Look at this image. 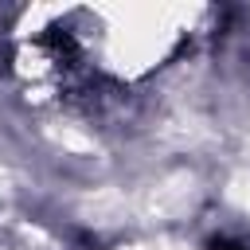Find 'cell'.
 <instances>
[{
	"label": "cell",
	"instance_id": "cell-1",
	"mask_svg": "<svg viewBox=\"0 0 250 250\" xmlns=\"http://www.w3.org/2000/svg\"><path fill=\"white\" fill-rule=\"evenodd\" d=\"M207 250H250V246H246V242H238V238L219 234V238H211V242H207Z\"/></svg>",
	"mask_w": 250,
	"mask_h": 250
}]
</instances>
